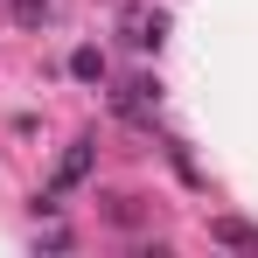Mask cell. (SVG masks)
<instances>
[{
	"label": "cell",
	"instance_id": "obj_1",
	"mask_svg": "<svg viewBox=\"0 0 258 258\" xmlns=\"http://www.w3.org/2000/svg\"><path fill=\"white\" fill-rule=\"evenodd\" d=\"M119 42L161 49V42H168V14H161V7H126V14H119Z\"/></svg>",
	"mask_w": 258,
	"mask_h": 258
},
{
	"label": "cell",
	"instance_id": "obj_2",
	"mask_svg": "<svg viewBox=\"0 0 258 258\" xmlns=\"http://www.w3.org/2000/svg\"><path fill=\"white\" fill-rule=\"evenodd\" d=\"M210 237L230 244V251H251V258H258V230L244 223V216H210Z\"/></svg>",
	"mask_w": 258,
	"mask_h": 258
},
{
	"label": "cell",
	"instance_id": "obj_3",
	"mask_svg": "<svg viewBox=\"0 0 258 258\" xmlns=\"http://www.w3.org/2000/svg\"><path fill=\"white\" fill-rule=\"evenodd\" d=\"M105 223H112V230H140V223H147V203H140V196H105Z\"/></svg>",
	"mask_w": 258,
	"mask_h": 258
},
{
	"label": "cell",
	"instance_id": "obj_4",
	"mask_svg": "<svg viewBox=\"0 0 258 258\" xmlns=\"http://www.w3.org/2000/svg\"><path fill=\"white\" fill-rule=\"evenodd\" d=\"M91 147H98V140H77V147L63 154V168H56V188H70V181H84V174H91V161H98Z\"/></svg>",
	"mask_w": 258,
	"mask_h": 258
},
{
	"label": "cell",
	"instance_id": "obj_5",
	"mask_svg": "<svg viewBox=\"0 0 258 258\" xmlns=\"http://www.w3.org/2000/svg\"><path fill=\"white\" fill-rule=\"evenodd\" d=\"M70 77H77V84H105V56H98V49H77V56H70Z\"/></svg>",
	"mask_w": 258,
	"mask_h": 258
},
{
	"label": "cell",
	"instance_id": "obj_6",
	"mask_svg": "<svg viewBox=\"0 0 258 258\" xmlns=\"http://www.w3.org/2000/svg\"><path fill=\"white\" fill-rule=\"evenodd\" d=\"M14 21H21V28H42V21H49V0H14Z\"/></svg>",
	"mask_w": 258,
	"mask_h": 258
},
{
	"label": "cell",
	"instance_id": "obj_7",
	"mask_svg": "<svg viewBox=\"0 0 258 258\" xmlns=\"http://www.w3.org/2000/svg\"><path fill=\"white\" fill-rule=\"evenodd\" d=\"M70 244H77V237H70V230H63V223H49L42 237H35V251H70Z\"/></svg>",
	"mask_w": 258,
	"mask_h": 258
}]
</instances>
